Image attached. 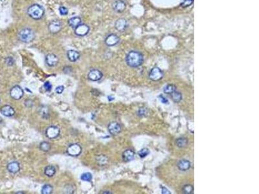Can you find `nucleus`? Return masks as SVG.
I'll return each instance as SVG.
<instances>
[{
	"label": "nucleus",
	"instance_id": "nucleus-1",
	"mask_svg": "<svg viewBox=\"0 0 259 194\" xmlns=\"http://www.w3.org/2000/svg\"><path fill=\"white\" fill-rule=\"evenodd\" d=\"M127 64L132 67H137L141 65L143 62V54L138 51H132L128 53L126 57Z\"/></svg>",
	"mask_w": 259,
	"mask_h": 194
},
{
	"label": "nucleus",
	"instance_id": "nucleus-2",
	"mask_svg": "<svg viewBox=\"0 0 259 194\" xmlns=\"http://www.w3.org/2000/svg\"><path fill=\"white\" fill-rule=\"evenodd\" d=\"M27 14L34 19H40L44 15V9L38 4H34L27 9Z\"/></svg>",
	"mask_w": 259,
	"mask_h": 194
},
{
	"label": "nucleus",
	"instance_id": "nucleus-3",
	"mask_svg": "<svg viewBox=\"0 0 259 194\" xmlns=\"http://www.w3.org/2000/svg\"><path fill=\"white\" fill-rule=\"evenodd\" d=\"M34 31L30 28H24L18 33V38L24 43H30L34 39Z\"/></svg>",
	"mask_w": 259,
	"mask_h": 194
},
{
	"label": "nucleus",
	"instance_id": "nucleus-4",
	"mask_svg": "<svg viewBox=\"0 0 259 194\" xmlns=\"http://www.w3.org/2000/svg\"><path fill=\"white\" fill-rule=\"evenodd\" d=\"M163 77V73L159 67H155L150 72L149 78L153 81H158L162 79Z\"/></svg>",
	"mask_w": 259,
	"mask_h": 194
},
{
	"label": "nucleus",
	"instance_id": "nucleus-5",
	"mask_svg": "<svg viewBox=\"0 0 259 194\" xmlns=\"http://www.w3.org/2000/svg\"><path fill=\"white\" fill-rule=\"evenodd\" d=\"M89 27L86 24H80L75 29V33L79 36H84L89 32Z\"/></svg>",
	"mask_w": 259,
	"mask_h": 194
},
{
	"label": "nucleus",
	"instance_id": "nucleus-6",
	"mask_svg": "<svg viewBox=\"0 0 259 194\" xmlns=\"http://www.w3.org/2000/svg\"><path fill=\"white\" fill-rule=\"evenodd\" d=\"M67 151L69 155L76 157L79 155L81 154L82 148L80 145L77 144H73L70 145L68 147Z\"/></svg>",
	"mask_w": 259,
	"mask_h": 194
},
{
	"label": "nucleus",
	"instance_id": "nucleus-7",
	"mask_svg": "<svg viewBox=\"0 0 259 194\" xmlns=\"http://www.w3.org/2000/svg\"><path fill=\"white\" fill-rule=\"evenodd\" d=\"M62 27V23L61 22L58 20H54L49 24L48 29L50 32L53 34L58 33L61 29Z\"/></svg>",
	"mask_w": 259,
	"mask_h": 194
},
{
	"label": "nucleus",
	"instance_id": "nucleus-8",
	"mask_svg": "<svg viewBox=\"0 0 259 194\" xmlns=\"http://www.w3.org/2000/svg\"><path fill=\"white\" fill-rule=\"evenodd\" d=\"M10 94L12 99L19 100L22 99V97L24 96V91L19 86H16L11 89Z\"/></svg>",
	"mask_w": 259,
	"mask_h": 194
},
{
	"label": "nucleus",
	"instance_id": "nucleus-9",
	"mask_svg": "<svg viewBox=\"0 0 259 194\" xmlns=\"http://www.w3.org/2000/svg\"><path fill=\"white\" fill-rule=\"evenodd\" d=\"M119 41L120 39L117 35L115 34H111L105 39V44L109 47H112L119 44Z\"/></svg>",
	"mask_w": 259,
	"mask_h": 194
},
{
	"label": "nucleus",
	"instance_id": "nucleus-10",
	"mask_svg": "<svg viewBox=\"0 0 259 194\" xmlns=\"http://www.w3.org/2000/svg\"><path fill=\"white\" fill-rule=\"evenodd\" d=\"M108 129L110 133L113 135H116L119 134L121 131V127L120 124L117 123V122H112L110 123Z\"/></svg>",
	"mask_w": 259,
	"mask_h": 194
},
{
	"label": "nucleus",
	"instance_id": "nucleus-11",
	"mask_svg": "<svg viewBox=\"0 0 259 194\" xmlns=\"http://www.w3.org/2000/svg\"><path fill=\"white\" fill-rule=\"evenodd\" d=\"M60 134V129L56 126L49 127L45 131V135L49 138H55Z\"/></svg>",
	"mask_w": 259,
	"mask_h": 194
},
{
	"label": "nucleus",
	"instance_id": "nucleus-12",
	"mask_svg": "<svg viewBox=\"0 0 259 194\" xmlns=\"http://www.w3.org/2000/svg\"><path fill=\"white\" fill-rule=\"evenodd\" d=\"M45 62L50 67H54L58 63V58L54 54H48L45 57Z\"/></svg>",
	"mask_w": 259,
	"mask_h": 194
},
{
	"label": "nucleus",
	"instance_id": "nucleus-13",
	"mask_svg": "<svg viewBox=\"0 0 259 194\" xmlns=\"http://www.w3.org/2000/svg\"><path fill=\"white\" fill-rule=\"evenodd\" d=\"M115 27L117 31L120 32L125 31L126 29L128 27L127 21L124 18H120L117 19L115 23Z\"/></svg>",
	"mask_w": 259,
	"mask_h": 194
},
{
	"label": "nucleus",
	"instance_id": "nucleus-14",
	"mask_svg": "<svg viewBox=\"0 0 259 194\" xmlns=\"http://www.w3.org/2000/svg\"><path fill=\"white\" fill-rule=\"evenodd\" d=\"M102 73L98 69H92L88 73V78L92 81H98L102 78Z\"/></svg>",
	"mask_w": 259,
	"mask_h": 194
},
{
	"label": "nucleus",
	"instance_id": "nucleus-15",
	"mask_svg": "<svg viewBox=\"0 0 259 194\" xmlns=\"http://www.w3.org/2000/svg\"><path fill=\"white\" fill-rule=\"evenodd\" d=\"M127 7V5L125 2L122 0H117L113 3V9L117 12H123Z\"/></svg>",
	"mask_w": 259,
	"mask_h": 194
},
{
	"label": "nucleus",
	"instance_id": "nucleus-16",
	"mask_svg": "<svg viewBox=\"0 0 259 194\" xmlns=\"http://www.w3.org/2000/svg\"><path fill=\"white\" fill-rule=\"evenodd\" d=\"M135 153L132 150H127L123 152V159L125 162H129L132 161L134 158Z\"/></svg>",
	"mask_w": 259,
	"mask_h": 194
},
{
	"label": "nucleus",
	"instance_id": "nucleus-17",
	"mask_svg": "<svg viewBox=\"0 0 259 194\" xmlns=\"http://www.w3.org/2000/svg\"><path fill=\"white\" fill-rule=\"evenodd\" d=\"M67 57L69 61L75 62L80 58V53L75 50H69L67 53Z\"/></svg>",
	"mask_w": 259,
	"mask_h": 194
},
{
	"label": "nucleus",
	"instance_id": "nucleus-18",
	"mask_svg": "<svg viewBox=\"0 0 259 194\" xmlns=\"http://www.w3.org/2000/svg\"><path fill=\"white\" fill-rule=\"evenodd\" d=\"M1 113L5 116H12L15 113V109L10 106H5L1 109Z\"/></svg>",
	"mask_w": 259,
	"mask_h": 194
},
{
	"label": "nucleus",
	"instance_id": "nucleus-19",
	"mask_svg": "<svg viewBox=\"0 0 259 194\" xmlns=\"http://www.w3.org/2000/svg\"><path fill=\"white\" fill-rule=\"evenodd\" d=\"M7 170L12 174H16L20 170L19 164L18 162H12L7 165Z\"/></svg>",
	"mask_w": 259,
	"mask_h": 194
},
{
	"label": "nucleus",
	"instance_id": "nucleus-20",
	"mask_svg": "<svg viewBox=\"0 0 259 194\" xmlns=\"http://www.w3.org/2000/svg\"><path fill=\"white\" fill-rule=\"evenodd\" d=\"M178 167L181 171H187L191 168V162L185 159L181 160L178 164Z\"/></svg>",
	"mask_w": 259,
	"mask_h": 194
},
{
	"label": "nucleus",
	"instance_id": "nucleus-21",
	"mask_svg": "<svg viewBox=\"0 0 259 194\" xmlns=\"http://www.w3.org/2000/svg\"><path fill=\"white\" fill-rule=\"evenodd\" d=\"M81 22H82V20L80 17L75 16V17H72L71 18H70L69 19L68 23L69 26H71L72 28L75 29L76 27L81 23Z\"/></svg>",
	"mask_w": 259,
	"mask_h": 194
},
{
	"label": "nucleus",
	"instance_id": "nucleus-22",
	"mask_svg": "<svg viewBox=\"0 0 259 194\" xmlns=\"http://www.w3.org/2000/svg\"><path fill=\"white\" fill-rule=\"evenodd\" d=\"M56 173V169L52 166H47L44 170V174L47 177H53Z\"/></svg>",
	"mask_w": 259,
	"mask_h": 194
},
{
	"label": "nucleus",
	"instance_id": "nucleus-23",
	"mask_svg": "<svg viewBox=\"0 0 259 194\" xmlns=\"http://www.w3.org/2000/svg\"><path fill=\"white\" fill-rule=\"evenodd\" d=\"M175 91H176V87L173 84L167 85L164 88V93L167 95H171Z\"/></svg>",
	"mask_w": 259,
	"mask_h": 194
},
{
	"label": "nucleus",
	"instance_id": "nucleus-24",
	"mask_svg": "<svg viewBox=\"0 0 259 194\" xmlns=\"http://www.w3.org/2000/svg\"><path fill=\"white\" fill-rule=\"evenodd\" d=\"M172 99L175 102H179L182 100V95L181 93L175 91L171 94Z\"/></svg>",
	"mask_w": 259,
	"mask_h": 194
},
{
	"label": "nucleus",
	"instance_id": "nucleus-25",
	"mask_svg": "<svg viewBox=\"0 0 259 194\" xmlns=\"http://www.w3.org/2000/svg\"><path fill=\"white\" fill-rule=\"evenodd\" d=\"M176 145L179 148H184L187 145V139L185 138H179L176 141Z\"/></svg>",
	"mask_w": 259,
	"mask_h": 194
},
{
	"label": "nucleus",
	"instance_id": "nucleus-26",
	"mask_svg": "<svg viewBox=\"0 0 259 194\" xmlns=\"http://www.w3.org/2000/svg\"><path fill=\"white\" fill-rule=\"evenodd\" d=\"M53 187L50 184L44 185L41 188V193L42 194H50L53 192Z\"/></svg>",
	"mask_w": 259,
	"mask_h": 194
},
{
	"label": "nucleus",
	"instance_id": "nucleus-27",
	"mask_svg": "<svg viewBox=\"0 0 259 194\" xmlns=\"http://www.w3.org/2000/svg\"><path fill=\"white\" fill-rule=\"evenodd\" d=\"M194 188L193 186L191 184H187L185 185L183 188V192L185 194H192L194 192Z\"/></svg>",
	"mask_w": 259,
	"mask_h": 194
},
{
	"label": "nucleus",
	"instance_id": "nucleus-28",
	"mask_svg": "<svg viewBox=\"0 0 259 194\" xmlns=\"http://www.w3.org/2000/svg\"><path fill=\"white\" fill-rule=\"evenodd\" d=\"M40 148L44 151H48L51 148V145L47 142H43L40 144Z\"/></svg>",
	"mask_w": 259,
	"mask_h": 194
},
{
	"label": "nucleus",
	"instance_id": "nucleus-29",
	"mask_svg": "<svg viewBox=\"0 0 259 194\" xmlns=\"http://www.w3.org/2000/svg\"><path fill=\"white\" fill-rule=\"evenodd\" d=\"M81 180L82 181H91L92 179V175L90 174V173H84V174H83L81 177H80Z\"/></svg>",
	"mask_w": 259,
	"mask_h": 194
},
{
	"label": "nucleus",
	"instance_id": "nucleus-30",
	"mask_svg": "<svg viewBox=\"0 0 259 194\" xmlns=\"http://www.w3.org/2000/svg\"><path fill=\"white\" fill-rule=\"evenodd\" d=\"M149 154V150L147 148H143L141 150H140L138 153V155L140 157L144 158Z\"/></svg>",
	"mask_w": 259,
	"mask_h": 194
},
{
	"label": "nucleus",
	"instance_id": "nucleus-31",
	"mask_svg": "<svg viewBox=\"0 0 259 194\" xmlns=\"http://www.w3.org/2000/svg\"><path fill=\"white\" fill-rule=\"evenodd\" d=\"M194 2V0H183V2L181 3V6L182 7H188L191 6Z\"/></svg>",
	"mask_w": 259,
	"mask_h": 194
},
{
	"label": "nucleus",
	"instance_id": "nucleus-32",
	"mask_svg": "<svg viewBox=\"0 0 259 194\" xmlns=\"http://www.w3.org/2000/svg\"><path fill=\"white\" fill-rule=\"evenodd\" d=\"M59 11H60V15L62 16L67 15L68 13V10L67 8L65 7V6H60V7L59 8Z\"/></svg>",
	"mask_w": 259,
	"mask_h": 194
},
{
	"label": "nucleus",
	"instance_id": "nucleus-33",
	"mask_svg": "<svg viewBox=\"0 0 259 194\" xmlns=\"http://www.w3.org/2000/svg\"><path fill=\"white\" fill-rule=\"evenodd\" d=\"M5 61H6V64H7L8 65H12L14 64V63H15V60L13 59L12 57H9L6 58Z\"/></svg>",
	"mask_w": 259,
	"mask_h": 194
},
{
	"label": "nucleus",
	"instance_id": "nucleus-34",
	"mask_svg": "<svg viewBox=\"0 0 259 194\" xmlns=\"http://www.w3.org/2000/svg\"><path fill=\"white\" fill-rule=\"evenodd\" d=\"M44 86L45 89L46 90V91H51V90L52 86H51V83L50 82H46L45 83V84H44Z\"/></svg>",
	"mask_w": 259,
	"mask_h": 194
},
{
	"label": "nucleus",
	"instance_id": "nucleus-35",
	"mask_svg": "<svg viewBox=\"0 0 259 194\" xmlns=\"http://www.w3.org/2000/svg\"><path fill=\"white\" fill-rule=\"evenodd\" d=\"M64 87L63 86H58L57 88H56L55 91L58 94H61V93H62L63 91H64Z\"/></svg>",
	"mask_w": 259,
	"mask_h": 194
},
{
	"label": "nucleus",
	"instance_id": "nucleus-36",
	"mask_svg": "<svg viewBox=\"0 0 259 194\" xmlns=\"http://www.w3.org/2000/svg\"><path fill=\"white\" fill-rule=\"evenodd\" d=\"M146 113V109L145 108H141L138 112V115L139 116H145Z\"/></svg>",
	"mask_w": 259,
	"mask_h": 194
},
{
	"label": "nucleus",
	"instance_id": "nucleus-37",
	"mask_svg": "<svg viewBox=\"0 0 259 194\" xmlns=\"http://www.w3.org/2000/svg\"><path fill=\"white\" fill-rule=\"evenodd\" d=\"M160 100L163 103H169V101H168V100L166 99L165 97H163L162 95L160 96Z\"/></svg>",
	"mask_w": 259,
	"mask_h": 194
},
{
	"label": "nucleus",
	"instance_id": "nucleus-38",
	"mask_svg": "<svg viewBox=\"0 0 259 194\" xmlns=\"http://www.w3.org/2000/svg\"><path fill=\"white\" fill-rule=\"evenodd\" d=\"M162 193H163V194H165V193H171V192L168 190L166 188H165V187H162Z\"/></svg>",
	"mask_w": 259,
	"mask_h": 194
},
{
	"label": "nucleus",
	"instance_id": "nucleus-39",
	"mask_svg": "<svg viewBox=\"0 0 259 194\" xmlns=\"http://www.w3.org/2000/svg\"><path fill=\"white\" fill-rule=\"evenodd\" d=\"M108 100H109L110 101H111V100H114V98H113V97H112V98H111V97L110 96H108Z\"/></svg>",
	"mask_w": 259,
	"mask_h": 194
},
{
	"label": "nucleus",
	"instance_id": "nucleus-40",
	"mask_svg": "<svg viewBox=\"0 0 259 194\" xmlns=\"http://www.w3.org/2000/svg\"><path fill=\"white\" fill-rule=\"evenodd\" d=\"M2 122V119L1 117H0V124H1Z\"/></svg>",
	"mask_w": 259,
	"mask_h": 194
}]
</instances>
